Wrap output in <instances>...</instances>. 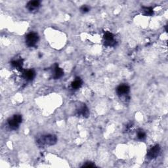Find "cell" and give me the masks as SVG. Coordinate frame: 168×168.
<instances>
[{"label":"cell","instance_id":"5b68a950","mask_svg":"<svg viewBox=\"0 0 168 168\" xmlns=\"http://www.w3.org/2000/svg\"><path fill=\"white\" fill-rule=\"evenodd\" d=\"M104 39L105 45H107V46H112L115 44V40L113 34L109 32H107L105 33Z\"/></svg>","mask_w":168,"mask_h":168},{"label":"cell","instance_id":"9c48e42d","mask_svg":"<svg viewBox=\"0 0 168 168\" xmlns=\"http://www.w3.org/2000/svg\"><path fill=\"white\" fill-rule=\"evenodd\" d=\"M77 114L79 116H82L83 117H88L89 114V112L88 108L85 104L80 107L78 110H77Z\"/></svg>","mask_w":168,"mask_h":168},{"label":"cell","instance_id":"30bf717a","mask_svg":"<svg viewBox=\"0 0 168 168\" xmlns=\"http://www.w3.org/2000/svg\"><path fill=\"white\" fill-rule=\"evenodd\" d=\"M64 74V72H63L62 69L58 67V66L55 65V67L54 68V78L55 79H58L61 78V77Z\"/></svg>","mask_w":168,"mask_h":168},{"label":"cell","instance_id":"8992f818","mask_svg":"<svg viewBox=\"0 0 168 168\" xmlns=\"http://www.w3.org/2000/svg\"><path fill=\"white\" fill-rule=\"evenodd\" d=\"M129 90H130V88L128 85H120L118 87L116 92L119 96H124L127 95L129 92Z\"/></svg>","mask_w":168,"mask_h":168},{"label":"cell","instance_id":"9a60e30c","mask_svg":"<svg viewBox=\"0 0 168 168\" xmlns=\"http://www.w3.org/2000/svg\"><path fill=\"white\" fill-rule=\"evenodd\" d=\"M89 10H90V8L86 5H83L82 8H80V10H81V12L83 13H86L87 12H89Z\"/></svg>","mask_w":168,"mask_h":168},{"label":"cell","instance_id":"2e32d148","mask_svg":"<svg viewBox=\"0 0 168 168\" xmlns=\"http://www.w3.org/2000/svg\"><path fill=\"white\" fill-rule=\"evenodd\" d=\"M82 167H95V165L92 162H87L86 164H84Z\"/></svg>","mask_w":168,"mask_h":168},{"label":"cell","instance_id":"8fae6325","mask_svg":"<svg viewBox=\"0 0 168 168\" xmlns=\"http://www.w3.org/2000/svg\"><path fill=\"white\" fill-rule=\"evenodd\" d=\"M22 64H23V61L22 59H19V60L13 61L11 62L12 66L16 69H22Z\"/></svg>","mask_w":168,"mask_h":168},{"label":"cell","instance_id":"7a4b0ae2","mask_svg":"<svg viewBox=\"0 0 168 168\" xmlns=\"http://www.w3.org/2000/svg\"><path fill=\"white\" fill-rule=\"evenodd\" d=\"M22 116L20 114H15L13 117L9 118L8 120V124L9 128L12 130H16L19 128L20 124L22 122Z\"/></svg>","mask_w":168,"mask_h":168},{"label":"cell","instance_id":"4fadbf2b","mask_svg":"<svg viewBox=\"0 0 168 168\" xmlns=\"http://www.w3.org/2000/svg\"><path fill=\"white\" fill-rule=\"evenodd\" d=\"M82 85V82L81 79L80 78H77L76 80L72 83V87L74 89H79L80 87Z\"/></svg>","mask_w":168,"mask_h":168},{"label":"cell","instance_id":"6da1fadb","mask_svg":"<svg viewBox=\"0 0 168 168\" xmlns=\"http://www.w3.org/2000/svg\"><path fill=\"white\" fill-rule=\"evenodd\" d=\"M57 136L54 135H46L41 136L39 139L38 140V144L40 146H52L57 142Z\"/></svg>","mask_w":168,"mask_h":168},{"label":"cell","instance_id":"277c9868","mask_svg":"<svg viewBox=\"0 0 168 168\" xmlns=\"http://www.w3.org/2000/svg\"><path fill=\"white\" fill-rule=\"evenodd\" d=\"M160 152V147L159 145H156L153 146L152 148L149 150V151L147 153V158L149 160L154 159L159 155V153Z\"/></svg>","mask_w":168,"mask_h":168},{"label":"cell","instance_id":"5bb4252c","mask_svg":"<svg viewBox=\"0 0 168 168\" xmlns=\"http://www.w3.org/2000/svg\"><path fill=\"white\" fill-rule=\"evenodd\" d=\"M137 138L140 140H143L146 138L145 133L142 130H139L137 132Z\"/></svg>","mask_w":168,"mask_h":168},{"label":"cell","instance_id":"7c38bea8","mask_svg":"<svg viewBox=\"0 0 168 168\" xmlns=\"http://www.w3.org/2000/svg\"><path fill=\"white\" fill-rule=\"evenodd\" d=\"M142 12L143 15L145 16H152L154 14L153 9L152 8H149V7H142Z\"/></svg>","mask_w":168,"mask_h":168},{"label":"cell","instance_id":"ba28073f","mask_svg":"<svg viewBox=\"0 0 168 168\" xmlns=\"http://www.w3.org/2000/svg\"><path fill=\"white\" fill-rule=\"evenodd\" d=\"M23 78L26 80L27 81H31L32 80L35 76H36V73L33 70H24L22 72Z\"/></svg>","mask_w":168,"mask_h":168},{"label":"cell","instance_id":"52a82bcc","mask_svg":"<svg viewBox=\"0 0 168 168\" xmlns=\"http://www.w3.org/2000/svg\"><path fill=\"white\" fill-rule=\"evenodd\" d=\"M40 7V2L39 1H32L29 2L27 3L26 8L30 12L36 11Z\"/></svg>","mask_w":168,"mask_h":168},{"label":"cell","instance_id":"3957f363","mask_svg":"<svg viewBox=\"0 0 168 168\" xmlns=\"http://www.w3.org/2000/svg\"><path fill=\"white\" fill-rule=\"evenodd\" d=\"M39 40V36L38 34L35 32H30L26 36V44L30 47H34Z\"/></svg>","mask_w":168,"mask_h":168}]
</instances>
